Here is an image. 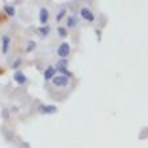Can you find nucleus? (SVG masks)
<instances>
[{
	"label": "nucleus",
	"mask_w": 148,
	"mask_h": 148,
	"mask_svg": "<svg viewBox=\"0 0 148 148\" xmlns=\"http://www.w3.org/2000/svg\"><path fill=\"white\" fill-rule=\"evenodd\" d=\"M57 53H58V55L62 59H66V57L69 55V53H70V45L66 43V42L61 43L59 47H58V50H57Z\"/></svg>",
	"instance_id": "obj_1"
},
{
	"label": "nucleus",
	"mask_w": 148,
	"mask_h": 148,
	"mask_svg": "<svg viewBox=\"0 0 148 148\" xmlns=\"http://www.w3.org/2000/svg\"><path fill=\"white\" fill-rule=\"evenodd\" d=\"M53 84H54L55 86H66L67 84H69V77L67 75H55L54 78H53Z\"/></svg>",
	"instance_id": "obj_2"
},
{
	"label": "nucleus",
	"mask_w": 148,
	"mask_h": 148,
	"mask_svg": "<svg viewBox=\"0 0 148 148\" xmlns=\"http://www.w3.org/2000/svg\"><path fill=\"white\" fill-rule=\"evenodd\" d=\"M39 112L42 114H53L57 112V106L54 105H40L39 106Z\"/></svg>",
	"instance_id": "obj_3"
},
{
	"label": "nucleus",
	"mask_w": 148,
	"mask_h": 148,
	"mask_svg": "<svg viewBox=\"0 0 148 148\" xmlns=\"http://www.w3.org/2000/svg\"><path fill=\"white\" fill-rule=\"evenodd\" d=\"M81 16L84 18L85 20H88V22H93L94 20V15H93V12L90 11L89 8H82L81 10Z\"/></svg>",
	"instance_id": "obj_4"
},
{
	"label": "nucleus",
	"mask_w": 148,
	"mask_h": 148,
	"mask_svg": "<svg viewBox=\"0 0 148 148\" xmlns=\"http://www.w3.org/2000/svg\"><path fill=\"white\" fill-rule=\"evenodd\" d=\"M55 71H57V69L53 66H49L45 70V74H43V77H45V79L46 81H49V79H53V78L55 77Z\"/></svg>",
	"instance_id": "obj_5"
},
{
	"label": "nucleus",
	"mask_w": 148,
	"mask_h": 148,
	"mask_svg": "<svg viewBox=\"0 0 148 148\" xmlns=\"http://www.w3.org/2000/svg\"><path fill=\"white\" fill-rule=\"evenodd\" d=\"M47 20H49V11L46 8H40V12H39V22L42 24H46Z\"/></svg>",
	"instance_id": "obj_6"
},
{
	"label": "nucleus",
	"mask_w": 148,
	"mask_h": 148,
	"mask_svg": "<svg viewBox=\"0 0 148 148\" xmlns=\"http://www.w3.org/2000/svg\"><path fill=\"white\" fill-rule=\"evenodd\" d=\"M14 79H15V81L18 82L19 85H23L24 82H26V79H27V78H26V75H24V74L22 73V71H16V73L14 74Z\"/></svg>",
	"instance_id": "obj_7"
},
{
	"label": "nucleus",
	"mask_w": 148,
	"mask_h": 148,
	"mask_svg": "<svg viewBox=\"0 0 148 148\" xmlns=\"http://www.w3.org/2000/svg\"><path fill=\"white\" fill-rule=\"evenodd\" d=\"M1 42H3V46H1V47H3V53L5 54V53L8 51V47H10V42H11V40H10V36H8V35H3Z\"/></svg>",
	"instance_id": "obj_8"
},
{
	"label": "nucleus",
	"mask_w": 148,
	"mask_h": 148,
	"mask_svg": "<svg viewBox=\"0 0 148 148\" xmlns=\"http://www.w3.org/2000/svg\"><path fill=\"white\" fill-rule=\"evenodd\" d=\"M4 11H5V14H7L8 16L15 15V8L12 7V5H4Z\"/></svg>",
	"instance_id": "obj_9"
},
{
	"label": "nucleus",
	"mask_w": 148,
	"mask_h": 148,
	"mask_svg": "<svg viewBox=\"0 0 148 148\" xmlns=\"http://www.w3.org/2000/svg\"><path fill=\"white\" fill-rule=\"evenodd\" d=\"M58 34L61 38H66L67 36V31H66V28H63V27H58Z\"/></svg>",
	"instance_id": "obj_10"
},
{
	"label": "nucleus",
	"mask_w": 148,
	"mask_h": 148,
	"mask_svg": "<svg viewBox=\"0 0 148 148\" xmlns=\"http://www.w3.org/2000/svg\"><path fill=\"white\" fill-rule=\"evenodd\" d=\"M39 32H40L43 36H46L47 34L50 32V27H49V26H46V27H40L39 28Z\"/></svg>",
	"instance_id": "obj_11"
},
{
	"label": "nucleus",
	"mask_w": 148,
	"mask_h": 148,
	"mask_svg": "<svg viewBox=\"0 0 148 148\" xmlns=\"http://www.w3.org/2000/svg\"><path fill=\"white\" fill-rule=\"evenodd\" d=\"M67 26H69V27H74V26H75V19H74L73 16H69V18H67Z\"/></svg>",
	"instance_id": "obj_12"
},
{
	"label": "nucleus",
	"mask_w": 148,
	"mask_h": 148,
	"mask_svg": "<svg viewBox=\"0 0 148 148\" xmlns=\"http://www.w3.org/2000/svg\"><path fill=\"white\" fill-rule=\"evenodd\" d=\"M32 49H35V42L34 40H30L27 45V49H26V51H31Z\"/></svg>",
	"instance_id": "obj_13"
},
{
	"label": "nucleus",
	"mask_w": 148,
	"mask_h": 148,
	"mask_svg": "<svg viewBox=\"0 0 148 148\" xmlns=\"http://www.w3.org/2000/svg\"><path fill=\"white\" fill-rule=\"evenodd\" d=\"M65 14H66V10H65V8H62V10H61V11H59V14H58V16H57V20H61L63 18V16H65Z\"/></svg>",
	"instance_id": "obj_14"
}]
</instances>
